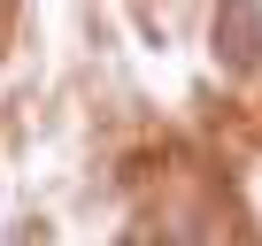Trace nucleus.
<instances>
[{
    "label": "nucleus",
    "mask_w": 262,
    "mask_h": 246,
    "mask_svg": "<svg viewBox=\"0 0 262 246\" xmlns=\"http://www.w3.org/2000/svg\"><path fill=\"white\" fill-rule=\"evenodd\" d=\"M208 31H216V62H224L231 77H247V69L262 62V8H216Z\"/></svg>",
    "instance_id": "1"
},
{
    "label": "nucleus",
    "mask_w": 262,
    "mask_h": 246,
    "mask_svg": "<svg viewBox=\"0 0 262 246\" xmlns=\"http://www.w3.org/2000/svg\"><path fill=\"white\" fill-rule=\"evenodd\" d=\"M0 246H54V223H47V215H24V223H8Z\"/></svg>",
    "instance_id": "2"
}]
</instances>
